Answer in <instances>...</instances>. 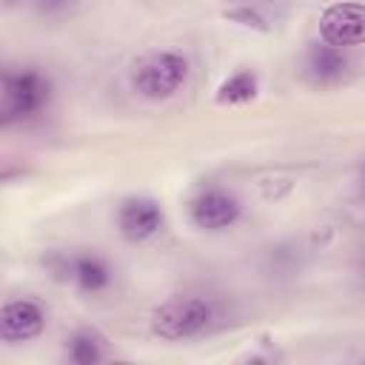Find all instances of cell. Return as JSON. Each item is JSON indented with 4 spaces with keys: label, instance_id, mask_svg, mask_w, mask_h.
Instances as JSON below:
<instances>
[{
    "label": "cell",
    "instance_id": "9c48e42d",
    "mask_svg": "<svg viewBox=\"0 0 365 365\" xmlns=\"http://www.w3.org/2000/svg\"><path fill=\"white\" fill-rule=\"evenodd\" d=\"M71 279L77 282L80 291L100 294V291H106L111 285V268L97 254H77L74 257V268H71Z\"/></svg>",
    "mask_w": 365,
    "mask_h": 365
},
{
    "label": "cell",
    "instance_id": "7a4b0ae2",
    "mask_svg": "<svg viewBox=\"0 0 365 365\" xmlns=\"http://www.w3.org/2000/svg\"><path fill=\"white\" fill-rule=\"evenodd\" d=\"M51 100V80L37 68L3 71L0 80V123L11 125L40 114Z\"/></svg>",
    "mask_w": 365,
    "mask_h": 365
},
{
    "label": "cell",
    "instance_id": "3957f363",
    "mask_svg": "<svg viewBox=\"0 0 365 365\" xmlns=\"http://www.w3.org/2000/svg\"><path fill=\"white\" fill-rule=\"evenodd\" d=\"M188 80V57L171 48L143 54L131 68V88L145 100H168Z\"/></svg>",
    "mask_w": 365,
    "mask_h": 365
},
{
    "label": "cell",
    "instance_id": "9a60e30c",
    "mask_svg": "<svg viewBox=\"0 0 365 365\" xmlns=\"http://www.w3.org/2000/svg\"><path fill=\"white\" fill-rule=\"evenodd\" d=\"M359 279L365 282V254H362V259H359Z\"/></svg>",
    "mask_w": 365,
    "mask_h": 365
},
{
    "label": "cell",
    "instance_id": "30bf717a",
    "mask_svg": "<svg viewBox=\"0 0 365 365\" xmlns=\"http://www.w3.org/2000/svg\"><path fill=\"white\" fill-rule=\"evenodd\" d=\"M66 354L77 365H97L100 359H106V336L94 328H80L68 336Z\"/></svg>",
    "mask_w": 365,
    "mask_h": 365
},
{
    "label": "cell",
    "instance_id": "2e32d148",
    "mask_svg": "<svg viewBox=\"0 0 365 365\" xmlns=\"http://www.w3.org/2000/svg\"><path fill=\"white\" fill-rule=\"evenodd\" d=\"M225 3H245V0H225Z\"/></svg>",
    "mask_w": 365,
    "mask_h": 365
},
{
    "label": "cell",
    "instance_id": "5bb4252c",
    "mask_svg": "<svg viewBox=\"0 0 365 365\" xmlns=\"http://www.w3.org/2000/svg\"><path fill=\"white\" fill-rule=\"evenodd\" d=\"M359 188H362V194H365V163L359 165Z\"/></svg>",
    "mask_w": 365,
    "mask_h": 365
},
{
    "label": "cell",
    "instance_id": "4fadbf2b",
    "mask_svg": "<svg viewBox=\"0 0 365 365\" xmlns=\"http://www.w3.org/2000/svg\"><path fill=\"white\" fill-rule=\"evenodd\" d=\"M231 20H242L245 26H259V23H262L254 11H245V9H242V11H231Z\"/></svg>",
    "mask_w": 365,
    "mask_h": 365
},
{
    "label": "cell",
    "instance_id": "8992f818",
    "mask_svg": "<svg viewBox=\"0 0 365 365\" xmlns=\"http://www.w3.org/2000/svg\"><path fill=\"white\" fill-rule=\"evenodd\" d=\"M188 217L200 231H222L240 220V200L231 197L228 191L211 188L191 200Z\"/></svg>",
    "mask_w": 365,
    "mask_h": 365
},
{
    "label": "cell",
    "instance_id": "5b68a950",
    "mask_svg": "<svg viewBox=\"0 0 365 365\" xmlns=\"http://www.w3.org/2000/svg\"><path fill=\"white\" fill-rule=\"evenodd\" d=\"M163 228V208L151 197H125L117 205V231L128 242H143Z\"/></svg>",
    "mask_w": 365,
    "mask_h": 365
},
{
    "label": "cell",
    "instance_id": "8fae6325",
    "mask_svg": "<svg viewBox=\"0 0 365 365\" xmlns=\"http://www.w3.org/2000/svg\"><path fill=\"white\" fill-rule=\"evenodd\" d=\"M257 97V74L251 68L234 71L228 80L220 83L217 88V103L222 106H237V103H248Z\"/></svg>",
    "mask_w": 365,
    "mask_h": 365
},
{
    "label": "cell",
    "instance_id": "52a82bcc",
    "mask_svg": "<svg viewBox=\"0 0 365 365\" xmlns=\"http://www.w3.org/2000/svg\"><path fill=\"white\" fill-rule=\"evenodd\" d=\"M46 328V311L37 299H9L0 311V339L3 342H29Z\"/></svg>",
    "mask_w": 365,
    "mask_h": 365
},
{
    "label": "cell",
    "instance_id": "ba28073f",
    "mask_svg": "<svg viewBox=\"0 0 365 365\" xmlns=\"http://www.w3.org/2000/svg\"><path fill=\"white\" fill-rule=\"evenodd\" d=\"M348 68V57L342 54L339 46H331V43H322V46H314L305 57V74L314 80V83H336Z\"/></svg>",
    "mask_w": 365,
    "mask_h": 365
},
{
    "label": "cell",
    "instance_id": "277c9868",
    "mask_svg": "<svg viewBox=\"0 0 365 365\" xmlns=\"http://www.w3.org/2000/svg\"><path fill=\"white\" fill-rule=\"evenodd\" d=\"M319 37L339 48L365 43V3L339 0L325 6L319 14Z\"/></svg>",
    "mask_w": 365,
    "mask_h": 365
},
{
    "label": "cell",
    "instance_id": "6da1fadb",
    "mask_svg": "<svg viewBox=\"0 0 365 365\" xmlns=\"http://www.w3.org/2000/svg\"><path fill=\"white\" fill-rule=\"evenodd\" d=\"M217 319V302L211 297L185 294L171 297L151 314V334L165 342H182L205 334Z\"/></svg>",
    "mask_w": 365,
    "mask_h": 365
},
{
    "label": "cell",
    "instance_id": "7c38bea8",
    "mask_svg": "<svg viewBox=\"0 0 365 365\" xmlns=\"http://www.w3.org/2000/svg\"><path fill=\"white\" fill-rule=\"evenodd\" d=\"M74 0H34L40 14H63L66 9H71Z\"/></svg>",
    "mask_w": 365,
    "mask_h": 365
}]
</instances>
